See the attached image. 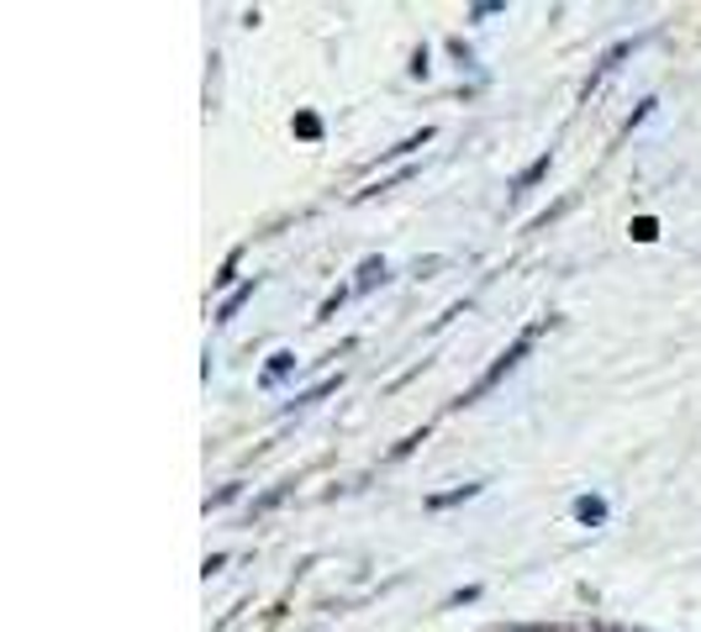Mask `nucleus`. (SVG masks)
Returning <instances> with one entry per match:
<instances>
[{"mask_svg": "<svg viewBox=\"0 0 701 632\" xmlns=\"http://www.w3.org/2000/svg\"><path fill=\"white\" fill-rule=\"evenodd\" d=\"M375 279H385V264H381V258H369V264H364V275H359V290H369V285H375Z\"/></svg>", "mask_w": 701, "mask_h": 632, "instance_id": "nucleus-2", "label": "nucleus"}, {"mask_svg": "<svg viewBox=\"0 0 701 632\" xmlns=\"http://www.w3.org/2000/svg\"><path fill=\"white\" fill-rule=\"evenodd\" d=\"M285 369H290V354H275V364H269V375H264V379H280Z\"/></svg>", "mask_w": 701, "mask_h": 632, "instance_id": "nucleus-3", "label": "nucleus"}, {"mask_svg": "<svg viewBox=\"0 0 701 632\" xmlns=\"http://www.w3.org/2000/svg\"><path fill=\"white\" fill-rule=\"evenodd\" d=\"M575 516H581V522H601V516H606V506H601L596 495H585V501H575Z\"/></svg>", "mask_w": 701, "mask_h": 632, "instance_id": "nucleus-1", "label": "nucleus"}]
</instances>
